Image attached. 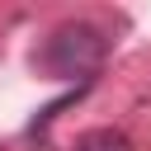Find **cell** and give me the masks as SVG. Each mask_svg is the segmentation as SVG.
Listing matches in <instances>:
<instances>
[{
  "instance_id": "6da1fadb",
  "label": "cell",
  "mask_w": 151,
  "mask_h": 151,
  "mask_svg": "<svg viewBox=\"0 0 151 151\" xmlns=\"http://www.w3.org/2000/svg\"><path fill=\"white\" fill-rule=\"evenodd\" d=\"M104 57H109V33L94 19H66L33 47V66L47 80H90L104 66Z\"/></svg>"
},
{
  "instance_id": "7a4b0ae2",
  "label": "cell",
  "mask_w": 151,
  "mask_h": 151,
  "mask_svg": "<svg viewBox=\"0 0 151 151\" xmlns=\"http://www.w3.org/2000/svg\"><path fill=\"white\" fill-rule=\"evenodd\" d=\"M76 151H132V146H127L123 132H113V127H94V132H85V137L76 142Z\"/></svg>"
}]
</instances>
